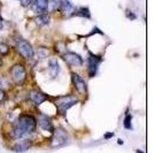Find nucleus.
<instances>
[{
  "label": "nucleus",
  "instance_id": "19",
  "mask_svg": "<svg viewBox=\"0 0 153 153\" xmlns=\"http://www.w3.org/2000/svg\"><path fill=\"white\" fill-rule=\"evenodd\" d=\"M126 17L128 19H130V20H134V19H136V14L129 9H126Z\"/></svg>",
  "mask_w": 153,
  "mask_h": 153
},
{
  "label": "nucleus",
  "instance_id": "13",
  "mask_svg": "<svg viewBox=\"0 0 153 153\" xmlns=\"http://www.w3.org/2000/svg\"><path fill=\"white\" fill-rule=\"evenodd\" d=\"M48 68L50 71V74L52 77H55L60 72V66L57 60L51 59L48 62Z\"/></svg>",
  "mask_w": 153,
  "mask_h": 153
},
{
  "label": "nucleus",
  "instance_id": "17",
  "mask_svg": "<svg viewBox=\"0 0 153 153\" xmlns=\"http://www.w3.org/2000/svg\"><path fill=\"white\" fill-rule=\"evenodd\" d=\"M124 127L127 129H132V116L130 114H127L124 119Z\"/></svg>",
  "mask_w": 153,
  "mask_h": 153
},
{
  "label": "nucleus",
  "instance_id": "7",
  "mask_svg": "<svg viewBox=\"0 0 153 153\" xmlns=\"http://www.w3.org/2000/svg\"><path fill=\"white\" fill-rule=\"evenodd\" d=\"M100 59L97 56L91 54L88 57V73L89 76L92 77L97 72Z\"/></svg>",
  "mask_w": 153,
  "mask_h": 153
},
{
  "label": "nucleus",
  "instance_id": "4",
  "mask_svg": "<svg viewBox=\"0 0 153 153\" xmlns=\"http://www.w3.org/2000/svg\"><path fill=\"white\" fill-rule=\"evenodd\" d=\"M16 48L19 54L26 59H32L35 55L33 48L28 41L25 39H18L16 41Z\"/></svg>",
  "mask_w": 153,
  "mask_h": 153
},
{
  "label": "nucleus",
  "instance_id": "9",
  "mask_svg": "<svg viewBox=\"0 0 153 153\" xmlns=\"http://www.w3.org/2000/svg\"><path fill=\"white\" fill-rule=\"evenodd\" d=\"M38 124H39V126L43 130L48 131V132H54V128L53 126L52 123H51L50 119L45 115H41L39 117V118H38Z\"/></svg>",
  "mask_w": 153,
  "mask_h": 153
},
{
  "label": "nucleus",
  "instance_id": "16",
  "mask_svg": "<svg viewBox=\"0 0 153 153\" xmlns=\"http://www.w3.org/2000/svg\"><path fill=\"white\" fill-rule=\"evenodd\" d=\"M73 15L80 16V17L87 18V19H90L91 17V12L87 7H81L80 9H76L74 12H73Z\"/></svg>",
  "mask_w": 153,
  "mask_h": 153
},
{
  "label": "nucleus",
  "instance_id": "8",
  "mask_svg": "<svg viewBox=\"0 0 153 153\" xmlns=\"http://www.w3.org/2000/svg\"><path fill=\"white\" fill-rule=\"evenodd\" d=\"M72 82L74 85L75 88L78 93L81 94H84L87 92V85H86L85 81L81 76L76 73L72 74Z\"/></svg>",
  "mask_w": 153,
  "mask_h": 153
},
{
  "label": "nucleus",
  "instance_id": "20",
  "mask_svg": "<svg viewBox=\"0 0 153 153\" xmlns=\"http://www.w3.org/2000/svg\"><path fill=\"white\" fill-rule=\"evenodd\" d=\"M5 97H6V95H5V92L4 91V90L0 88V103H2L5 100Z\"/></svg>",
  "mask_w": 153,
  "mask_h": 153
},
{
  "label": "nucleus",
  "instance_id": "22",
  "mask_svg": "<svg viewBox=\"0 0 153 153\" xmlns=\"http://www.w3.org/2000/svg\"><path fill=\"white\" fill-rule=\"evenodd\" d=\"M113 136H114V134H113V132H106V133L104 135V138H105V139H111V138L113 137Z\"/></svg>",
  "mask_w": 153,
  "mask_h": 153
},
{
  "label": "nucleus",
  "instance_id": "14",
  "mask_svg": "<svg viewBox=\"0 0 153 153\" xmlns=\"http://www.w3.org/2000/svg\"><path fill=\"white\" fill-rule=\"evenodd\" d=\"M60 7L61 11L66 15L71 14L74 10L73 5L69 0H60Z\"/></svg>",
  "mask_w": 153,
  "mask_h": 153
},
{
  "label": "nucleus",
  "instance_id": "26",
  "mask_svg": "<svg viewBox=\"0 0 153 153\" xmlns=\"http://www.w3.org/2000/svg\"><path fill=\"white\" fill-rule=\"evenodd\" d=\"M2 61L1 59H0V67L2 66Z\"/></svg>",
  "mask_w": 153,
  "mask_h": 153
},
{
  "label": "nucleus",
  "instance_id": "21",
  "mask_svg": "<svg viewBox=\"0 0 153 153\" xmlns=\"http://www.w3.org/2000/svg\"><path fill=\"white\" fill-rule=\"evenodd\" d=\"M31 0H20L22 6L23 7H27L29 5H31Z\"/></svg>",
  "mask_w": 153,
  "mask_h": 153
},
{
  "label": "nucleus",
  "instance_id": "25",
  "mask_svg": "<svg viewBox=\"0 0 153 153\" xmlns=\"http://www.w3.org/2000/svg\"><path fill=\"white\" fill-rule=\"evenodd\" d=\"M118 143H120V145H123V142L121 141V140H120V139H119V140H118Z\"/></svg>",
  "mask_w": 153,
  "mask_h": 153
},
{
  "label": "nucleus",
  "instance_id": "12",
  "mask_svg": "<svg viewBox=\"0 0 153 153\" xmlns=\"http://www.w3.org/2000/svg\"><path fill=\"white\" fill-rule=\"evenodd\" d=\"M30 99L36 106H39L48 100V96L40 91H32L30 93Z\"/></svg>",
  "mask_w": 153,
  "mask_h": 153
},
{
  "label": "nucleus",
  "instance_id": "23",
  "mask_svg": "<svg viewBox=\"0 0 153 153\" xmlns=\"http://www.w3.org/2000/svg\"><path fill=\"white\" fill-rule=\"evenodd\" d=\"M2 27H3V20H2V18L0 16V29H2Z\"/></svg>",
  "mask_w": 153,
  "mask_h": 153
},
{
  "label": "nucleus",
  "instance_id": "18",
  "mask_svg": "<svg viewBox=\"0 0 153 153\" xmlns=\"http://www.w3.org/2000/svg\"><path fill=\"white\" fill-rule=\"evenodd\" d=\"M9 52V47L5 43H0V54L6 55Z\"/></svg>",
  "mask_w": 153,
  "mask_h": 153
},
{
  "label": "nucleus",
  "instance_id": "6",
  "mask_svg": "<svg viewBox=\"0 0 153 153\" xmlns=\"http://www.w3.org/2000/svg\"><path fill=\"white\" fill-rule=\"evenodd\" d=\"M63 59L65 60L68 64L72 66H80L83 65V59L81 56L74 52H68L62 55Z\"/></svg>",
  "mask_w": 153,
  "mask_h": 153
},
{
  "label": "nucleus",
  "instance_id": "5",
  "mask_svg": "<svg viewBox=\"0 0 153 153\" xmlns=\"http://www.w3.org/2000/svg\"><path fill=\"white\" fill-rule=\"evenodd\" d=\"M12 78L16 84H22L26 79V71L23 65L16 64L12 68L11 71Z\"/></svg>",
  "mask_w": 153,
  "mask_h": 153
},
{
  "label": "nucleus",
  "instance_id": "24",
  "mask_svg": "<svg viewBox=\"0 0 153 153\" xmlns=\"http://www.w3.org/2000/svg\"><path fill=\"white\" fill-rule=\"evenodd\" d=\"M136 153H144V152H143L142 150L137 149V150H136Z\"/></svg>",
  "mask_w": 153,
  "mask_h": 153
},
{
  "label": "nucleus",
  "instance_id": "3",
  "mask_svg": "<svg viewBox=\"0 0 153 153\" xmlns=\"http://www.w3.org/2000/svg\"><path fill=\"white\" fill-rule=\"evenodd\" d=\"M53 136L51 140V146L52 148H58L68 143L69 136L66 131L62 128H57L52 132Z\"/></svg>",
  "mask_w": 153,
  "mask_h": 153
},
{
  "label": "nucleus",
  "instance_id": "10",
  "mask_svg": "<svg viewBox=\"0 0 153 153\" xmlns=\"http://www.w3.org/2000/svg\"><path fill=\"white\" fill-rule=\"evenodd\" d=\"M49 0H31V4L32 5V9L35 12H45L48 8Z\"/></svg>",
  "mask_w": 153,
  "mask_h": 153
},
{
  "label": "nucleus",
  "instance_id": "2",
  "mask_svg": "<svg viewBox=\"0 0 153 153\" xmlns=\"http://www.w3.org/2000/svg\"><path fill=\"white\" fill-rule=\"evenodd\" d=\"M78 103V100L74 96H64L57 98L54 100V105L57 107V112L65 117L67 111L70 108Z\"/></svg>",
  "mask_w": 153,
  "mask_h": 153
},
{
  "label": "nucleus",
  "instance_id": "1",
  "mask_svg": "<svg viewBox=\"0 0 153 153\" xmlns=\"http://www.w3.org/2000/svg\"><path fill=\"white\" fill-rule=\"evenodd\" d=\"M37 122L35 117L31 115H22L19 117L17 123L11 132V136L13 139H22L23 136L33 133L36 129Z\"/></svg>",
  "mask_w": 153,
  "mask_h": 153
},
{
  "label": "nucleus",
  "instance_id": "15",
  "mask_svg": "<svg viewBox=\"0 0 153 153\" xmlns=\"http://www.w3.org/2000/svg\"><path fill=\"white\" fill-rule=\"evenodd\" d=\"M35 22L39 26H44L50 22V16L47 14H42L35 18Z\"/></svg>",
  "mask_w": 153,
  "mask_h": 153
},
{
  "label": "nucleus",
  "instance_id": "11",
  "mask_svg": "<svg viewBox=\"0 0 153 153\" xmlns=\"http://www.w3.org/2000/svg\"><path fill=\"white\" fill-rule=\"evenodd\" d=\"M32 146V142L30 139H26L16 143L12 148V150L17 153H23L28 151Z\"/></svg>",
  "mask_w": 153,
  "mask_h": 153
}]
</instances>
